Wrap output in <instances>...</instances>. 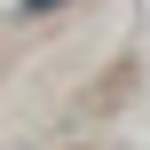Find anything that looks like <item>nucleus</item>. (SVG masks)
I'll return each mask as SVG.
<instances>
[{"label":"nucleus","instance_id":"1","mask_svg":"<svg viewBox=\"0 0 150 150\" xmlns=\"http://www.w3.org/2000/svg\"><path fill=\"white\" fill-rule=\"evenodd\" d=\"M40 8H55V0H24V16H40Z\"/></svg>","mask_w":150,"mask_h":150}]
</instances>
